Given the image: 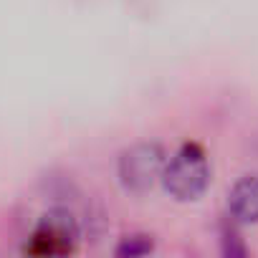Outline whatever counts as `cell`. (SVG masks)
<instances>
[{
	"mask_svg": "<svg viewBox=\"0 0 258 258\" xmlns=\"http://www.w3.org/2000/svg\"><path fill=\"white\" fill-rule=\"evenodd\" d=\"M162 182H165V190L175 200H182V203L198 200L208 190V182H210V167L203 150L195 145H185L165 165Z\"/></svg>",
	"mask_w": 258,
	"mask_h": 258,
	"instance_id": "6da1fadb",
	"label": "cell"
},
{
	"mask_svg": "<svg viewBox=\"0 0 258 258\" xmlns=\"http://www.w3.org/2000/svg\"><path fill=\"white\" fill-rule=\"evenodd\" d=\"M165 150L155 142H140L119 157V180L129 192H147L165 172Z\"/></svg>",
	"mask_w": 258,
	"mask_h": 258,
	"instance_id": "7a4b0ae2",
	"label": "cell"
},
{
	"mask_svg": "<svg viewBox=\"0 0 258 258\" xmlns=\"http://www.w3.org/2000/svg\"><path fill=\"white\" fill-rule=\"evenodd\" d=\"M76 240H79L76 218L66 210H51L36 225L26 250L33 255H63L74 250Z\"/></svg>",
	"mask_w": 258,
	"mask_h": 258,
	"instance_id": "3957f363",
	"label": "cell"
},
{
	"mask_svg": "<svg viewBox=\"0 0 258 258\" xmlns=\"http://www.w3.org/2000/svg\"><path fill=\"white\" fill-rule=\"evenodd\" d=\"M230 215L240 223H258V175L240 177L228 195Z\"/></svg>",
	"mask_w": 258,
	"mask_h": 258,
	"instance_id": "277c9868",
	"label": "cell"
},
{
	"mask_svg": "<svg viewBox=\"0 0 258 258\" xmlns=\"http://www.w3.org/2000/svg\"><path fill=\"white\" fill-rule=\"evenodd\" d=\"M152 250V240L147 235H129L124 238V243L116 248L119 255H129V258H137V255H147Z\"/></svg>",
	"mask_w": 258,
	"mask_h": 258,
	"instance_id": "5b68a950",
	"label": "cell"
},
{
	"mask_svg": "<svg viewBox=\"0 0 258 258\" xmlns=\"http://www.w3.org/2000/svg\"><path fill=\"white\" fill-rule=\"evenodd\" d=\"M225 240H230V243H235V240H238V235H235V233H225ZM235 250H238V253H243L240 248H233V245H225V253H230V255H235Z\"/></svg>",
	"mask_w": 258,
	"mask_h": 258,
	"instance_id": "8992f818",
	"label": "cell"
}]
</instances>
